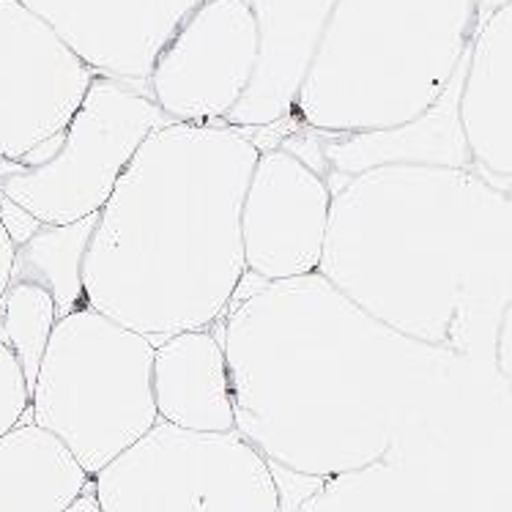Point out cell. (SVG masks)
<instances>
[{
  "label": "cell",
  "mask_w": 512,
  "mask_h": 512,
  "mask_svg": "<svg viewBox=\"0 0 512 512\" xmlns=\"http://www.w3.org/2000/svg\"><path fill=\"white\" fill-rule=\"evenodd\" d=\"M220 337L236 433L274 469L318 482L389 460L477 365L381 324L321 272L255 283Z\"/></svg>",
  "instance_id": "cell-1"
},
{
  "label": "cell",
  "mask_w": 512,
  "mask_h": 512,
  "mask_svg": "<svg viewBox=\"0 0 512 512\" xmlns=\"http://www.w3.org/2000/svg\"><path fill=\"white\" fill-rule=\"evenodd\" d=\"M66 512H102V507H99V502H96L94 496V485H91V491L83 493V496H80Z\"/></svg>",
  "instance_id": "cell-21"
},
{
  "label": "cell",
  "mask_w": 512,
  "mask_h": 512,
  "mask_svg": "<svg viewBox=\"0 0 512 512\" xmlns=\"http://www.w3.org/2000/svg\"><path fill=\"white\" fill-rule=\"evenodd\" d=\"M329 137L337 140L324 146V162L337 181L378 165H403V162L474 168L460 126V94L450 102V91L441 96V102L430 113L400 129Z\"/></svg>",
  "instance_id": "cell-14"
},
{
  "label": "cell",
  "mask_w": 512,
  "mask_h": 512,
  "mask_svg": "<svg viewBox=\"0 0 512 512\" xmlns=\"http://www.w3.org/2000/svg\"><path fill=\"white\" fill-rule=\"evenodd\" d=\"M31 411V387L22 373L20 359L0 343V436L17 428Z\"/></svg>",
  "instance_id": "cell-18"
},
{
  "label": "cell",
  "mask_w": 512,
  "mask_h": 512,
  "mask_svg": "<svg viewBox=\"0 0 512 512\" xmlns=\"http://www.w3.org/2000/svg\"><path fill=\"white\" fill-rule=\"evenodd\" d=\"M170 124L151 96L99 77L66 126L61 146L39 168L0 176V189L39 225H74L96 217L140 146Z\"/></svg>",
  "instance_id": "cell-7"
},
{
  "label": "cell",
  "mask_w": 512,
  "mask_h": 512,
  "mask_svg": "<svg viewBox=\"0 0 512 512\" xmlns=\"http://www.w3.org/2000/svg\"><path fill=\"white\" fill-rule=\"evenodd\" d=\"M154 354L157 343L91 307L63 315L33 381L28 419L96 477L159 422Z\"/></svg>",
  "instance_id": "cell-5"
},
{
  "label": "cell",
  "mask_w": 512,
  "mask_h": 512,
  "mask_svg": "<svg viewBox=\"0 0 512 512\" xmlns=\"http://www.w3.org/2000/svg\"><path fill=\"white\" fill-rule=\"evenodd\" d=\"M335 189L324 168L285 146L261 148L241 209L244 263L255 283L321 269Z\"/></svg>",
  "instance_id": "cell-10"
},
{
  "label": "cell",
  "mask_w": 512,
  "mask_h": 512,
  "mask_svg": "<svg viewBox=\"0 0 512 512\" xmlns=\"http://www.w3.org/2000/svg\"><path fill=\"white\" fill-rule=\"evenodd\" d=\"M493 367L502 378V384L507 387L512 398V304L504 310L502 324L496 332V351H493Z\"/></svg>",
  "instance_id": "cell-19"
},
{
  "label": "cell",
  "mask_w": 512,
  "mask_h": 512,
  "mask_svg": "<svg viewBox=\"0 0 512 512\" xmlns=\"http://www.w3.org/2000/svg\"><path fill=\"white\" fill-rule=\"evenodd\" d=\"M94 477L33 419L0 436V512H66Z\"/></svg>",
  "instance_id": "cell-13"
},
{
  "label": "cell",
  "mask_w": 512,
  "mask_h": 512,
  "mask_svg": "<svg viewBox=\"0 0 512 512\" xmlns=\"http://www.w3.org/2000/svg\"><path fill=\"white\" fill-rule=\"evenodd\" d=\"M321 269L417 343L493 367L512 304V195L474 168L378 165L340 178Z\"/></svg>",
  "instance_id": "cell-2"
},
{
  "label": "cell",
  "mask_w": 512,
  "mask_h": 512,
  "mask_svg": "<svg viewBox=\"0 0 512 512\" xmlns=\"http://www.w3.org/2000/svg\"><path fill=\"white\" fill-rule=\"evenodd\" d=\"M261 63V25L250 0H206L165 44L148 74L168 121L225 124Z\"/></svg>",
  "instance_id": "cell-9"
},
{
  "label": "cell",
  "mask_w": 512,
  "mask_h": 512,
  "mask_svg": "<svg viewBox=\"0 0 512 512\" xmlns=\"http://www.w3.org/2000/svg\"><path fill=\"white\" fill-rule=\"evenodd\" d=\"M61 321V310L53 291L31 277L14 274L0 302V343L20 359L22 373L33 387L47 343Z\"/></svg>",
  "instance_id": "cell-16"
},
{
  "label": "cell",
  "mask_w": 512,
  "mask_h": 512,
  "mask_svg": "<svg viewBox=\"0 0 512 512\" xmlns=\"http://www.w3.org/2000/svg\"><path fill=\"white\" fill-rule=\"evenodd\" d=\"M471 0H337L293 110L324 135L417 121L450 91Z\"/></svg>",
  "instance_id": "cell-4"
},
{
  "label": "cell",
  "mask_w": 512,
  "mask_h": 512,
  "mask_svg": "<svg viewBox=\"0 0 512 512\" xmlns=\"http://www.w3.org/2000/svg\"><path fill=\"white\" fill-rule=\"evenodd\" d=\"M154 403L159 419L195 433H233L236 411L228 356L214 329L181 332L157 345Z\"/></svg>",
  "instance_id": "cell-11"
},
{
  "label": "cell",
  "mask_w": 512,
  "mask_h": 512,
  "mask_svg": "<svg viewBox=\"0 0 512 512\" xmlns=\"http://www.w3.org/2000/svg\"><path fill=\"white\" fill-rule=\"evenodd\" d=\"M258 157L247 129H157L96 217L85 307L157 345L220 324L247 277L241 209Z\"/></svg>",
  "instance_id": "cell-3"
},
{
  "label": "cell",
  "mask_w": 512,
  "mask_h": 512,
  "mask_svg": "<svg viewBox=\"0 0 512 512\" xmlns=\"http://www.w3.org/2000/svg\"><path fill=\"white\" fill-rule=\"evenodd\" d=\"M96 217L74 225H42L39 233L17 250L14 274L47 285L58 302L61 318L85 307L83 263Z\"/></svg>",
  "instance_id": "cell-15"
},
{
  "label": "cell",
  "mask_w": 512,
  "mask_h": 512,
  "mask_svg": "<svg viewBox=\"0 0 512 512\" xmlns=\"http://www.w3.org/2000/svg\"><path fill=\"white\" fill-rule=\"evenodd\" d=\"M460 126L474 170L512 195V9L477 42L460 88Z\"/></svg>",
  "instance_id": "cell-12"
},
{
  "label": "cell",
  "mask_w": 512,
  "mask_h": 512,
  "mask_svg": "<svg viewBox=\"0 0 512 512\" xmlns=\"http://www.w3.org/2000/svg\"><path fill=\"white\" fill-rule=\"evenodd\" d=\"M296 512H411V504L403 471L384 460L318 482Z\"/></svg>",
  "instance_id": "cell-17"
},
{
  "label": "cell",
  "mask_w": 512,
  "mask_h": 512,
  "mask_svg": "<svg viewBox=\"0 0 512 512\" xmlns=\"http://www.w3.org/2000/svg\"><path fill=\"white\" fill-rule=\"evenodd\" d=\"M91 66L22 0H0V176L55 157Z\"/></svg>",
  "instance_id": "cell-8"
},
{
  "label": "cell",
  "mask_w": 512,
  "mask_h": 512,
  "mask_svg": "<svg viewBox=\"0 0 512 512\" xmlns=\"http://www.w3.org/2000/svg\"><path fill=\"white\" fill-rule=\"evenodd\" d=\"M17 244L11 239V233L6 230L3 220H0V302L9 291L11 277H14V266H17Z\"/></svg>",
  "instance_id": "cell-20"
},
{
  "label": "cell",
  "mask_w": 512,
  "mask_h": 512,
  "mask_svg": "<svg viewBox=\"0 0 512 512\" xmlns=\"http://www.w3.org/2000/svg\"><path fill=\"white\" fill-rule=\"evenodd\" d=\"M102 512H280L274 469L233 433H195L159 419L94 477Z\"/></svg>",
  "instance_id": "cell-6"
}]
</instances>
